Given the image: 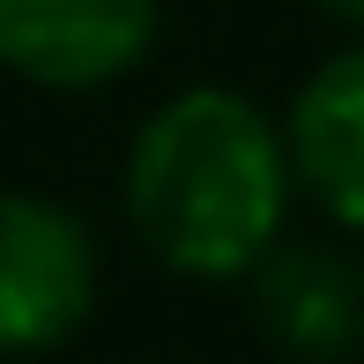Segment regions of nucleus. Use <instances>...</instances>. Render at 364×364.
Wrapping results in <instances>:
<instances>
[{
    "mask_svg": "<svg viewBox=\"0 0 364 364\" xmlns=\"http://www.w3.org/2000/svg\"><path fill=\"white\" fill-rule=\"evenodd\" d=\"M283 141H290L297 193L335 230L364 238V38L327 53L297 82Z\"/></svg>",
    "mask_w": 364,
    "mask_h": 364,
    "instance_id": "39448f33",
    "label": "nucleus"
},
{
    "mask_svg": "<svg viewBox=\"0 0 364 364\" xmlns=\"http://www.w3.org/2000/svg\"><path fill=\"white\" fill-rule=\"evenodd\" d=\"M253 312L275 350L342 364L364 350V260L327 238H283L253 268Z\"/></svg>",
    "mask_w": 364,
    "mask_h": 364,
    "instance_id": "20e7f679",
    "label": "nucleus"
},
{
    "mask_svg": "<svg viewBox=\"0 0 364 364\" xmlns=\"http://www.w3.org/2000/svg\"><path fill=\"white\" fill-rule=\"evenodd\" d=\"M97 238L45 193H0V357H45L97 312Z\"/></svg>",
    "mask_w": 364,
    "mask_h": 364,
    "instance_id": "f03ea898",
    "label": "nucleus"
},
{
    "mask_svg": "<svg viewBox=\"0 0 364 364\" xmlns=\"http://www.w3.org/2000/svg\"><path fill=\"white\" fill-rule=\"evenodd\" d=\"M164 0H0V68L38 90H105L156 45Z\"/></svg>",
    "mask_w": 364,
    "mask_h": 364,
    "instance_id": "7ed1b4c3",
    "label": "nucleus"
},
{
    "mask_svg": "<svg viewBox=\"0 0 364 364\" xmlns=\"http://www.w3.org/2000/svg\"><path fill=\"white\" fill-rule=\"evenodd\" d=\"M127 223L171 275L238 283L290 238L297 171L283 119L245 90L193 82L127 141Z\"/></svg>",
    "mask_w": 364,
    "mask_h": 364,
    "instance_id": "f257e3e1",
    "label": "nucleus"
},
{
    "mask_svg": "<svg viewBox=\"0 0 364 364\" xmlns=\"http://www.w3.org/2000/svg\"><path fill=\"white\" fill-rule=\"evenodd\" d=\"M327 15H335V23H350V30H364V0H320Z\"/></svg>",
    "mask_w": 364,
    "mask_h": 364,
    "instance_id": "423d86ee",
    "label": "nucleus"
}]
</instances>
